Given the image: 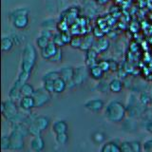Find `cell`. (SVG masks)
<instances>
[{
	"instance_id": "6da1fadb",
	"label": "cell",
	"mask_w": 152,
	"mask_h": 152,
	"mask_svg": "<svg viewBox=\"0 0 152 152\" xmlns=\"http://www.w3.org/2000/svg\"><path fill=\"white\" fill-rule=\"evenodd\" d=\"M126 114V108L121 101L112 100L104 107V117L110 123L118 124L124 121Z\"/></svg>"
},
{
	"instance_id": "7a4b0ae2",
	"label": "cell",
	"mask_w": 152,
	"mask_h": 152,
	"mask_svg": "<svg viewBox=\"0 0 152 152\" xmlns=\"http://www.w3.org/2000/svg\"><path fill=\"white\" fill-rule=\"evenodd\" d=\"M36 58H37L36 49L32 45L27 44L22 51L20 70L25 71V72L28 73H31L33 68H34Z\"/></svg>"
},
{
	"instance_id": "3957f363",
	"label": "cell",
	"mask_w": 152,
	"mask_h": 152,
	"mask_svg": "<svg viewBox=\"0 0 152 152\" xmlns=\"http://www.w3.org/2000/svg\"><path fill=\"white\" fill-rule=\"evenodd\" d=\"M9 19L13 27L16 28H25L28 24V10L26 8H19L12 11L9 15Z\"/></svg>"
},
{
	"instance_id": "277c9868",
	"label": "cell",
	"mask_w": 152,
	"mask_h": 152,
	"mask_svg": "<svg viewBox=\"0 0 152 152\" xmlns=\"http://www.w3.org/2000/svg\"><path fill=\"white\" fill-rule=\"evenodd\" d=\"M50 124V120L49 117L43 115H37L35 120L28 126L30 135L31 136L41 135V133L49 127Z\"/></svg>"
},
{
	"instance_id": "5b68a950",
	"label": "cell",
	"mask_w": 152,
	"mask_h": 152,
	"mask_svg": "<svg viewBox=\"0 0 152 152\" xmlns=\"http://www.w3.org/2000/svg\"><path fill=\"white\" fill-rule=\"evenodd\" d=\"M20 111V107L17 106L16 101L9 98L2 102L1 104V113L2 116L6 119L7 121H11L12 118L15 117Z\"/></svg>"
},
{
	"instance_id": "8992f818",
	"label": "cell",
	"mask_w": 152,
	"mask_h": 152,
	"mask_svg": "<svg viewBox=\"0 0 152 152\" xmlns=\"http://www.w3.org/2000/svg\"><path fill=\"white\" fill-rule=\"evenodd\" d=\"M33 98L35 101V107H42L50 101L51 93L45 88H39L35 89V92L33 94Z\"/></svg>"
},
{
	"instance_id": "52a82bcc",
	"label": "cell",
	"mask_w": 152,
	"mask_h": 152,
	"mask_svg": "<svg viewBox=\"0 0 152 152\" xmlns=\"http://www.w3.org/2000/svg\"><path fill=\"white\" fill-rule=\"evenodd\" d=\"M60 77L59 70L58 71H48L42 77V84L43 88H45L48 91L52 93V88H53L54 81Z\"/></svg>"
},
{
	"instance_id": "ba28073f",
	"label": "cell",
	"mask_w": 152,
	"mask_h": 152,
	"mask_svg": "<svg viewBox=\"0 0 152 152\" xmlns=\"http://www.w3.org/2000/svg\"><path fill=\"white\" fill-rule=\"evenodd\" d=\"M9 135L10 138H11V150L12 151L22 150L24 148V146H25V142H24L25 137L13 130H11V133Z\"/></svg>"
},
{
	"instance_id": "9c48e42d",
	"label": "cell",
	"mask_w": 152,
	"mask_h": 152,
	"mask_svg": "<svg viewBox=\"0 0 152 152\" xmlns=\"http://www.w3.org/2000/svg\"><path fill=\"white\" fill-rule=\"evenodd\" d=\"M84 107L90 112L98 113L104 108V102L101 98H92L85 102Z\"/></svg>"
},
{
	"instance_id": "30bf717a",
	"label": "cell",
	"mask_w": 152,
	"mask_h": 152,
	"mask_svg": "<svg viewBox=\"0 0 152 152\" xmlns=\"http://www.w3.org/2000/svg\"><path fill=\"white\" fill-rule=\"evenodd\" d=\"M60 76L63 78L66 84H68L69 88H73L75 87L74 82H73V78H74V68L72 66H63L60 70H59Z\"/></svg>"
},
{
	"instance_id": "8fae6325",
	"label": "cell",
	"mask_w": 152,
	"mask_h": 152,
	"mask_svg": "<svg viewBox=\"0 0 152 152\" xmlns=\"http://www.w3.org/2000/svg\"><path fill=\"white\" fill-rule=\"evenodd\" d=\"M59 50V47H57L53 42H50L47 47H45L44 49L40 50V53L43 59L50 61L54 57V55L57 53V51Z\"/></svg>"
},
{
	"instance_id": "7c38bea8",
	"label": "cell",
	"mask_w": 152,
	"mask_h": 152,
	"mask_svg": "<svg viewBox=\"0 0 152 152\" xmlns=\"http://www.w3.org/2000/svg\"><path fill=\"white\" fill-rule=\"evenodd\" d=\"M88 75V69L84 68V66H78V68L74 69L73 82H74L75 87L83 84L86 81V79H87Z\"/></svg>"
},
{
	"instance_id": "4fadbf2b",
	"label": "cell",
	"mask_w": 152,
	"mask_h": 152,
	"mask_svg": "<svg viewBox=\"0 0 152 152\" xmlns=\"http://www.w3.org/2000/svg\"><path fill=\"white\" fill-rule=\"evenodd\" d=\"M45 140L41 135L32 136L30 141V148L33 152H42L45 148Z\"/></svg>"
},
{
	"instance_id": "5bb4252c",
	"label": "cell",
	"mask_w": 152,
	"mask_h": 152,
	"mask_svg": "<svg viewBox=\"0 0 152 152\" xmlns=\"http://www.w3.org/2000/svg\"><path fill=\"white\" fill-rule=\"evenodd\" d=\"M18 106L21 110L31 111L35 107V101L33 96H23L18 102Z\"/></svg>"
},
{
	"instance_id": "9a60e30c",
	"label": "cell",
	"mask_w": 152,
	"mask_h": 152,
	"mask_svg": "<svg viewBox=\"0 0 152 152\" xmlns=\"http://www.w3.org/2000/svg\"><path fill=\"white\" fill-rule=\"evenodd\" d=\"M99 152H122L121 144L116 141H108L103 142Z\"/></svg>"
},
{
	"instance_id": "2e32d148",
	"label": "cell",
	"mask_w": 152,
	"mask_h": 152,
	"mask_svg": "<svg viewBox=\"0 0 152 152\" xmlns=\"http://www.w3.org/2000/svg\"><path fill=\"white\" fill-rule=\"evenodd\" d=\"M51 130L54 133V135L62 134V133H68L69 126L65 120H56L52 123L51 125Z\"/></svg>"
},
{
	"instance_id": "e0dca14e",
	"label": "cell",
	"mask_w": 152,
	"mask_h": 152,
	"mask_svg": "<svg viewBox=\"0 0 152 152\" xmlns=\"http://www.w3.org/2000/svg\"><path fill=\"white\" fill-rule=\"evenodd\" d=\"M24 84H21L19 81L15 80L14 81L13 85L12 86L11 89H10L9 92V98H11L14 101H17V100H20L22 98V94H21V88Z\"/></svg>"
},
{
	"instance_id": "ac0fdd59",
	"label": "cell",
	"mask_w": 152,
	"mask_h": 152,
	"mask_svg": "<svg viewBox=\"0 0 152 152\" xmlns=\"http://www.w3.org/2000/svg\"><path fill=\"white\" fill-rule=\"evenodd\" d=\"M68 88V84L66 81L61 77H58L53 83V88H52V93L54 94H61L63 93L66 88Z\"/></svg>"
},
{
	"instance_id": "d6986e66",
	"label": "cell",
	"mask_w": 152,
	"mask_h": 152,
	"mask_svg": "<svg viewBox=\"0 0 152 152\" xmlns=\"http://www.w3.org/2000/svg\"><path fill=\"white\" fill-rule=\"evenodd\" d=\"M88 69V75L91 77L92 79L94 80H97V81H100L104 76V71L101 69V66H100L98 64L96 65H93L91 66H89Z\"/></svg>"
},
{
	"instance_id": "ffe728a7",
	"label": "cell",
	"mask_w": 152,
	"mask_h": 152,
	"mask_svg": "<svg viewBox=\"0 0 152 152\" xmlns=\"http://www.w3.org/2000/svg\"><path fill=\"white\" fill-rule=\"evenodd\" d=\"M97 55H98V52L94 49H89L88 50H86L85 61H86V65H87L88 68L97 64Z\"/></svg>"
},
{
	"instance_id": "44dd1931",
	"label": "cell",
	"mask_w": 152,
	"mask_h": 152,
	"mask_svg": "<svg viewBox=\"0 0 152 152\" xmlns=\"http://www.w3.org/2000/svg\"><path fill=\"white\" fill-rule=\"evenodd\" d=\"M109 91H111L113 93H120L123 88H124V84L120 79H112L110 82H109Z\"/></svg>"
},
{
	"instance_id": "7402d4cb",
	"label": "cell",
	"mask_w": 152,
	"mask_h": 152,
	"mask_svg": "<svg viewBox=\"0 0 152 152\" xmlns=\"http://www.w3.org/2000/svg\"><path fill=\"white\" fill-rule=\"evenodd\" d=\"M13 45H14V42H13L12 37H10V36H4L2 38V40H1V48H2V50L3 51H5V52L10 51V50L12 49Z\"/></svg>"
},
{
	"instance_id": "603a6c76",
	"label": "cell",
	"mask_w": 152,
	"mask_h": 152,
	"mask_svg": "<svg viewBox=\"0 0 152 152\" xmlns=\"http://www.w3.org/2000/svg\"><path fill=\"white\" fill-rule=\"evenodd\" d=\"M51 41H52V38L48 37V36H46L44 34H40L39 37H37L35 43H36V46L39 48L40 50H42V49H44L45 47H47L48 45H49Z\"/></svg>"
},
{
	"instance_id": "cb8c5ba5",
	"label": "cell",
	"mask_w": 152,
	"mask_h": 152,
	"mask_svg": "<svg viewBox=\"0 0 152 152\" xmlns=\"http://www.w3.org/2000/svg\"><path fill=\"white\" fill-rule=\"evenodd\" d=\"M35 92V88H33V86L30 83H25L21 88V94L23 96H33V94Z\"/></svg>"
},
{
	"instance_id": "d4e9b609",
	"label": "cell",
	"mask_w": 152,
	"mask_h": 152,
	"mask_svg": "<svg viewBox=\"0 0 152 152\" xmlns=\"http://www.w3.org/2000/svg\"><path fill=\"white\" fill-rule=\"evenodd\" d=\"M108 46H109V42L106 39H99L96 43L94 44V49L97 52H102L108 49Z\"/></svg>"
},
{
	"instance_id": "484cf974",
	"label": "cell",
	"mask_w": 152,
	"mask_h": 152,
	"mask_svg": "<svg viewBox=\"0 0 152 152\" xmlns=\"http://www.w3.org/2000/svg\"><path fill=\"white\" fill-rule=\"evenodd\" d=\"M55 142L60 145H65L69 142V135L68 133H62V134H57L54 137Z\"/></svg>"
},
{
	"instance_id": "4316f807",
	"label": "cell",
	"mask_w": 152,
	"mask_h": 152,
	"mask_svg": "<svg viewBox=\"0 0 152 152\" xmlns=\"http://www.w3.org/2000/svg\"><path fill=\"white\" fill-rule=\"evenodd\" d=\"M1 148L2 150H11V138H10V135H2Z\"/></svg>"
},
{
	"instance_id": "83f0119b",
	"label": "cell",
	"mask_w": 152,
	"mask_h": 152,
	"mask_svg": "<svg viewBox=\"0 0 152 152\" xmlns=\"http://www.w3.org/2000/svg\"><path fill=\"white\" fill-rule=\"evenodd\" d=\"M83 41H84V38H81V37H73L71 39L70 42V45L72 48H75V49H81L83 45Z\"/></svg>"
},
{
	"instance_id": "f1b7e54d",
	"label": "cell",
	"mask_w": 152,
	"mask_h": 152,
	"mask_svg": "<svg viewBox=\"0 0 152 152\" xmlns=\"http://www.w3.org/2000/svg\"><path fill=\"white\" fill-rule=\"evenodd\" d=\"M130 146L133 150V152H142V145H141V142L139 141H131Z\"/></svg>"
},
{
	"instance_id": "f546056e",
	"label": "cell",
	"mask_w": 152,
	"mask_h": 152,
	"mask_svg": "<svg viewBox=\"0 0 152 152\" xmlns=\"http://www.w3.org/2000/svg\"><path fill=\"white\" fill-rule=\"evenodd\" d=\"M100 66H101V69L104 71V72H107V71L110 70V65H109V61H106V60H103V61H100L97 63Z\"/></svg>"
},
{
	"instance_id": "4dcf8cb0",
	"label": "cell",
	"mask_w": 152,
	"mask_h": 152,
	"mask_svg": "<svg viewBox=\"0 0 152 152\" xmlns=\"http://www.w3.org/2000/svg\"><path fill=\"white\" fill-rule=\"evenodd\" d=\"M142 152H152V140H147L142 144Z\"/></svg>"
},
{
	"instance_id": "1f68e13d",
	"label": "cell",
	"mask_w": 152,
	"mask_h": 152,
	"mask_svg": "<svg viewBox=\"0 0 152 152\" xmlns=\"http://www.w3.org/2000/svg\"><path fill=\"white\" fill-rule=\"evenodd\" d=\"M121 149H122V152H133L129 142H121Z\"/></svg>"
},
{
	"instance_id": "d6a6232c",
	"label": "cell",
	"mask_w": 152,
	"mask_h": 152,
	"mask_svg": "<svg viewBox=\"0 0 152 152\" xmlns=\"http://www.w3.org/2000/svg\"><path fill=\"white\" fill-rule=\"evenodd\" d=\"M61 38L64 44H69V43L70 44L71 39H72V38L70 37V35H69V33H66V32H61Z\"/></svg>"
},
{
	"instance_id": "836d02e7",
	"label": "cell",
	"mask_w": 152,
	"mask_h": 152,
	"mask_svg": "<svg viewBox=\"0 0 152 152\" xmlns=\"http://www.w3.org/2000/svg\"><path fill=\"white\" fill-rule=\"evenodd\" d=\"M62 57H63V54H62V50L59 48V50H58V51H57V53L54 55L53 58L50 60V62H59V61L62 60Z\"/></svg>"
},
{
	"instance_id": "e575fe53",
	"label": "cell",
	"mask_w": 152,
	"mask_h": 152,
	"mask_svg": "<svg viewBox=\"0 0 152 152\" xmlns=\"http://www.w3.org/2000/svg\"><path fill=\"white\" fill-rule=\"evenodd\" d=\"M109 65H110V70H116L118 69V65L116 62H114V64H113V61L110 60L109 61Z\"/></svg>"
},
{
	"instance_id": "d590c367",
	"label": "cell",
	"mask_w": 152,
	"mask_h": 152,
	"mask_svg": "<svg viewBox=\"0 0 152 152\" xmlns=\"http://www.w3.org/2000/svg\"><path fill=\"white\" fill-rule=\"evenodd\" d=\"M147 130L150 131V132L152 133V122H151V123H149L148 125H147Z\"/></svg>"
}]
</instances>
